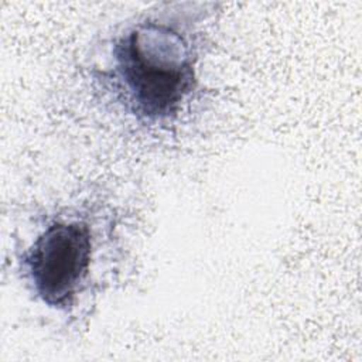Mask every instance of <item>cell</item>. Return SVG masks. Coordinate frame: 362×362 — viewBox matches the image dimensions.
Listing matches in <instances>:
<instances>
[{
	"label": "cell",
	"instance_id": "2",
	"mask_svg": "<svg viewBox=\"0 0 362 362\" xmlns=\"http://www.w3.org/2000/svg\"><path fill=\"white\" fill-rule=\"evenodd\" d=\"M16 245V270L34 301L62 318L85 313L110 284L122 256L120 218L93 199L34 214Z\"/></svg>",
	"mask_w": 362,
	"mask_h": 362
},
{
	"label": "cell",
	"instance_id": "1",
	"mask_svg": "<svg viewBox=\"0 0 362 362\" xmlns=\"http://www.w3.org/2000/svg\"><path fill=\"white\" fill-rule=\"evenodd\" d=\"M215 3L164 1L119 23L92 75L134 124L173 132L198 102Z\"/></svg>",
	"mask_w": 362,
	"mask_h": 362
}]
</instances>
